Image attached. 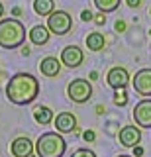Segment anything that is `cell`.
I'll use <instances>...</instances> for the list:
<instances>
[{
    "instance_id": "15",
    "label": "cell",
    "mask_w": 151,
    "mask_h": 157,
    "mask_svg": "<svg viewBox=\"0 0 151 157\" xmlns=\"http://www.w3.org/2000/svg\"><path fill=\"white\" fill-rule=\"evenodd\" d=\"M33 10L40 16H51L55 12V2L53 0H33Z\"/></svg>"
},
{
    "instance_id": "16",
    "label": "cell",
    "mask_w": 151,
    "mask_h": 157,
    "mask_svg": "<svg viewBox=\"0 0 151 157\" xmlns=\"http://www.w3.org/2000/svg\"><path fill=\"white\" fill-rule=\"evenodd\" d=\"M33 118H36L37 124L45 126V124H49V122L53 120V110L49 106H37L36 110H33Z\"/></svg>"
},
{
    "instance_id": "9",
    "label": "cell",
    "mask_w": 151,
    "mask_h": 157,
    "mask_svg": "<svg viewBox=\"0 0 151 157\" xmlns=\"http://www.w3.org/2000/svg\"><path fill=\"white\" fill-rule=\"evenodd\" d=\"M82 59H85V53H82V49L77 47V45H67L61 51V63L67 65V67H71V69L79 67L82 63Z\"/></svg>"
},
{
    "instance_id": "14",
    "label": "cell",
    "mask_w": 151,
    "mask_h": 157,
    "mask_svg": "<svg viewBox=\"0 0 151 157\" xmlns=\"http://www.w3.org/2000/svg\"><path fill=\"white\" fill-rule=\"evenodd\" d=\"M49 28L45 26H33L30 29V41L33 45H45L47 41H49Z\"/></svg>"
},
{
    "instance_id": "8",
    "label": "cell",
    "mask_w": 151,
    "mask_h": 157,
    "mask_svg": "<svg viewBox=\"0 0 151 157\" xmlns=\"http://www.w3.org/2000/svg\"><path fill=\"white\" fill-rule=\"evenodd\" d=\"M106 81H108V85L114 88V90H122V88H126L128 82H130V73L126 71L124 67H112L108 71V75H106Z\"/></svg>"
},
{
    "instance_id": "25",
    "label": "cell",
    "mask_w": 151,
    "mask_h": 157,
    "mask_svg": "<svg viewBox=\"0 0 151 157\" xmlns=\"http://www.w3.org/2000/svg\"><path fill=\"white\" fill-rule=\"evenodd\" d=\"M126 2H128L130 8H138L139 4H141V0H126Z\"/></svg>"
},
{
    "instance_id": "20",
    "label": "cell",
    "mask_w": 151,
    "mask_h": 157,
    "mask_svg": "<svg viewBox=\"0 0 151 157\" xmlns=\"http://www.w3.org/2000/svg\"><path fill=\"white\" fill-rule=\"evenodd\" d=\"M71 157H96L94 153H92L90 149H86V147H82V149H77L75 153H73Z\"/></svg>"
},
{
    "instance_id": "3",
    "label": "cell",
    "mask_w": 151,
    "mask_h": 157,
    "mask_svg": "<svg viewBox=\"0 0 151 157\" xmlns=\"http://www.w3.org/2000/svg\"><path fill=\"white\" fill-rule=\"evenodd\" d=\"M67 149V141L63 140L59 132H45L36 141L37 157H63Z\"/></svg>"
},
{
    "instance_id": "23",
    "label": "cell",
    "mask_w": 151,
    "mask_h": 157,
    "mask_svg": "<svg viewBox=\"0 0 151 157\" xmlns=\"http://www.w3.org/2000/svg\"><path fill=\"white\" fill-rule=\"evenodd\" d=\"M114 28H116V32H120V33H122V32H126V24L122 22V20H118V22H116V26H114Z\"/></svg>"
},
{
    "instance_id": "6",
    "label": "cell",
    "mask_w": 151,
    "mask_h": 157,
    "mask_svg": "<svg viewBox=\"0 0 151 157\" xmlns=\"http://www.w3.org/2000/svg\"><path fill=\"white\" fill-rule=\"evenodd\" d=\"M134 90L141 96H151V69H141L135 73V77L131 78Z\"/></svg>"
},
{
    "instance_id": "13",
    "label": "cell",
    "mask_w": 151,
    "mask_h": 157,
    "mask_svg": "<svg viewBox=\"0 0 151 157\" xmlns=\"http://www.w3.org/2000/svg\"><path fill=\"white\" fill-rule=\"evenodd\" d=\"M40 71H41V75H45V77H57V75H59V71H61V59H57V57H45V59H41Z\"/></svg>"
},
{
    "instance_id": "5",
    "label": "cell",
    "mask_w": 151,
    "mask_h": 157,
    "mask_svg": "<svg viewBox=\"0 0 151 157\" xmlns=\"http://www.w3.org/2000/svg\"><path fill=\"white\" fill-rule=\"evenodd\" d=\"M47 28H49V32L55 33V36H65V33H69L71 28H73L71 14L65 12V10H55L51 16H47Z\"/></svg>"
},
{
    "instance_id": "31",
    "label": "cell",
    "mask_w": 151,
    "mask_h": 157,
    "mask_svg": "<svg viewBox=\"0 0 151 157\" xmlns=\"http://www.w3.org/2000/svg\"><path fill=\"white\" fill-rule=\"evenodd\" d=\"M149 36H151V29H149Z\"/></svg>"
},
{
    "instance_id": "12",
    "label": "cell",
    "mask_w": 151,
    "mask_h": 157,
    "mask_svg": "<svg viewBox=\"0 0 151 157\" xmlns=\"http://www.w3.org/2000/svg\"><path fill=\"white\" fill-rule=\"evenodd\" d=\"M55 128H57L59 134H71V132H75V128H77L75 114H71V112H61V114H57Z\"/></svg>"
},
{
    "instance_id": "22",
    "label": "cell",
    "mask_w": 151,
    "mask_h": 157,
    "mask_svg": "<svg viewBox=\"0 0 151 157\" xmlns=\"http://www.w3.org/2000/svg\"><path fill=\"white\" fill-rule=\"evenodd\" d=\"M82 137H85V140H86V141H94V137H96V136H94V132H90V130H86V132H85V134H82Z\"/></svg>"
},
{
    "instance_id": "17",
    "label": "cell",
    "mask_w": 151,
    "mask_h": 157,
    "mask_svg": "<svg viewBox=\"0 0 151 157\" xmlns=\"http://www.w3.org/2000/svg\"><path fill=\"white\" fill-rule=\"evenodd\" d=\"M104 43H106V39L100 32H92L90 36H86V47H89L90 51H100V49L104 47Z\"/></svg>"
},
{
    "instance_id": "28",
    "label": "cell",
    "mask_w": 151,
    "mask_h": 157,
    "mask_svg": "<svg viewBox=\"0 0 151 157\" xmlns=\"http://www.w3.org/2000/svg\"><path fill=\"white\" fill-rule=\"evenodd\" d=\"M20 12H22L20 8H14V10H12V14H14V16H20Z\"/></svg>"
},
{
    "instance_id": "4",
    "label": "cell",
    "mask_w": 151,
    "mask_h": 157,
    "mask_svg": "<svg viewBox=\"0 0 151 157\" xmlns=\"http://www.w3.org/2000/svg\"><path fill=\"white\" fill-rule=\"evenodd\" d=\"M67 94H69V98L73 102H77V104L89 102L90 96H92L90 81H86V78H73L69 82V86H67Z\"/></svg>"
},
{
    "instance_id": "27",
    "label": "cell",
    "mask_w": 151,
    "mask_h": 157,
    "mask_svg": "<svg viewBox=\"0 0 151 157\" xmlns=\"http://www.w3.org/2000/svg\"><path fill=\"white\" fill-rule=\"evenodd\" d=\"M96 78H98V73L92 71V73H90V81H96Z\"/></svg>"
},
{
    "instance_id": "10",
    "label": "cell",
    "mask_w": 151,
    "mask_h": 157,
    "mask_svg": "<svg viewBox=\"0 0 151 157\" xmlns=\"http://www.w3.org/2000/svg\"><path fill=\"white\" fill-rule=\"evenodd\" d=\"M120 144L124 147H135L139 145L141 141V132H139V126H124L120 130Z\"/></svg>"
},
{
    "instance_id": "11",
    "label": "cell",
    "mask_w": 151,
    "mask_h": 157,
    "mask_svg": "<svg viewBox=\"0 0 151 157\" xmlns=\"http://www.w3.org/2000/svg\"><path fill=\"white\" fill-rule=\"evenodd\" d=\"M10 151H12L14 157H32V153H33V144H32L30 137L20 136V137H16V140L12 141Z\"/></svg>"
},
{
    "instance_id": "24",
    "label": "cell",
    "mask_w": 151,
    "mask_h": 157,
    "mask_svg": "<svg viewBox=\"0 0 151 157\" xmlns=\"http://www.w3.org/2000/svg\"><path fill=\"white\" fill-rule=\"evenodd\" d=\"M94 22H96V24H98V26H102V24H104V22H106V16H104V14H102V12H100V14H98V16H96V18H94Z\"/></svg>"
},
{
    "instance_id": "29",
    "label": "cell",
    "mask_w": 151,
    "mask_h": 157,
    "mask_svg": "<svg viewBox=\"0 0 151 157\" xmlns=\"http://www.w3.org/2000/svg\"><path fill=\"white\" fill-rule=\"evenodd\" d=\"M4 16V6H2V2H0V18Z\"/></svg>"
},
{
    "instance_id": "7",
    "label": "cell",
    "mask_w": 151,
    "mask_h": 157,
    "mask_svg": "<svg viewBox=\"0 0 151 157\" xmlns=\"http://www.w3.org/2000/svg\"><path fill=\"white\" fill-rule=\"evenodd\" d=\"M134 122L139 128H151V100L145 98L134 108Z\"/></svg>"
},
{
    "instance_id": "19",
    "label": "cell",
    "mask_w": 151,
    "mask_h": 157,
    "mask_svg": "<svg viewBox=\"0 0 151 157\" xmlns=\"http://www.w3.org/2000/svg\"><path fill=\"white\" fill-rule=\"evenodd\" d=\"M114 104L116 106H126V104H128V94L124 92V88L118 90V94L114 96Z\"/></svg>"
},
{
    "instance_id": "21",
    "label": "cell",
    "mask_w": 151,
    "mask_h": 157,
    "mask_svg": "<svg viewBox=\"0 0 151 157\" xmlns=\"http://www.w3.org/2000/svg\"><path fill=\"white\" fill-rule=\"evenodd\" d=\"M81 18H82V22H90V20H94V14H92L90 10H82Z\"/></svg>"
},
{
    "instance_id": "18",
    "label": "cell",
    "mask_w": 151,
    "mask_h": 157,
    "mask_svg": "<svg viewBox=\"0 0 151 157\" xmlns=\"http://www.w3.org/2000/svg\"><path fill=\"white\" fill-rule=\"evenodd\" d=\"M94 4L102 14H110V12H114V10H118L120 0H94Z\"/></svg>"
},
{
    "instance_id": "32",
    "label": "cell",
    "mask_w": 151,
    "mask_h": 157,
    "mask_svg": "<svg viewBox=\"0 0 151 157\" xmlns=\"http://www.w3.org/2000/svg\"><path fill=\"white\" fill-rule=\"evenodd\" d=\"M149 14H151V8H149Z\"/></svg>"
},
{
    "instance_id": "2",
    "label": "cell",
    "mask_w": 151,
    "mask_h": 157,
    "mask_svg": "<svg viewBox=\"0 0 151 157\" xmlns=\"http://www.w3.org/2000/svg\"><path fill=\"white\" fill-rule=\"evenodd\" d=\"M26 41V26L16 18L0 20V47L16 49Z\"/></svg>"
},
{
    "instance_id": "1",
    "label": "cell",
    "mask_w": 151,
    "mask_h": 157,
    "mask_svg": "<svg viewBox=\"0 0 151 157\" xmlns=\"http://www.w3.org/2000/svg\"><path fill=\"white\" fill-rule=\"evenodd\" d=\"M37 94H40V81L30 73H16L6 85L8 100L18 106L33 102Z\"/></svg>"
},
{
    "instance_id": "26",
    "label": "cell",
    "mask_w": 151,
    "mask_h": 157,
    "mask_svg": "<svg viewBox=\"0 0 151 157\" xmlns=\"http://www.w3.org/2000/svg\"><path fill=\"white\" fill-rule=\"evenodd\" d=\"M134 153L135 155H143V147H141V145H135L134 147Z\"/></svg>"
},
{
    "instance_id": "30",
    "label": "cell",
    "mask_w": 151,
    "mask_h": 157,
    "mask_svg": "<svg viewBox=\"0 0 151 157\" xmlns=\"http://www.w3.org/2000/svg\"><path fill=\"white\" fill-rule=\"evenodd\" d=\"M118 157H131V155H118Z\"/></svg>"
}]
</instances>
